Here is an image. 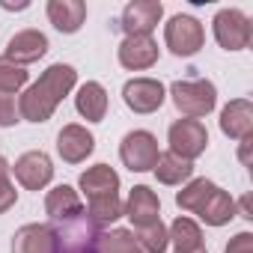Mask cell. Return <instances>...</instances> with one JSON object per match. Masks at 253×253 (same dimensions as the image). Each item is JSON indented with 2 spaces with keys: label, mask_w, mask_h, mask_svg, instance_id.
Returning <instances> with one entry per match:
<instances>
[{
  "label": "cell",
  "mask_w": 253,
  "mask_h": 253,
  "mask_svg": "<svg viewBox=\"0 0 253 253\" xmlns=\"http://www.w3.org/2000/svg\"><path fill=\"white\" fill-rule=\"evenodd\" d=\"M78 84V72L66 63H54L42 72V78L18 98V110L21 119L27 122H48L54 116V110L60 107V101L75 89Z\"/></svg>",
  "instance_id": "6da1fadb"
},
{
  "label": "cell",
  "mask_w": 253,
  "mask_h": 253,
  "mask_svg": "<svg viewBox=\"0 0 253 253\" xmlns=\"http://www.w3.org/2000/svg\"><path fill=\"white\" fill-rule=\"evenodd\" d=\"M170 95H173V104L176 110L185 116V119H200V116H209L217 104V89L211 81L206 78H185V81H173L170 84Z\"/></svg>",
  "instance_id": "7a4b0ae2"
},
{
  "label": "cell",
  "mask_w": 253,
  "mask_h": 253,
  "mask_svg": "<svg viewBox=\"0 0 253 253\" xmlns=\"http://www.w3.org/2000/svg\"><path fill=\"white\" fill-rule=\"evenodd\" d=\"M161 15H164V6L158 0H131V3L122 9L119 18L110 21V27L122 30L125 36H152Z\"/></svg>",
  "instance_id": "3957f363"
},
{
  "label": "cell",
  "mask_w": 253,
  "mask_h": 253,
  "mask_svg": "<svg viewBox=\"0 0 253 253\" xmlns=\"http://www.w3.org/2000/svg\"><path fill=\"white\" fill-rule=\"evenodd\" d=\"M164 42L176 57H194L206 45V30L194 15H173L164 24Z\"/></svg>",
  "instance_id": "277c9868"
},
{
  "label": "cell",
  "mask_w": 253,
  "mask_h": 253,
  "mask_svg": "<svg viewBox=\"0 0 253 253\" xmlns=\"http://www.w3.org/2000/svg\"><path fill=\"white\" fill-rule=\"evenodd\" d=\"M211 30L223 51H244L253 39V24L241 9H220L211 21Z\"/></svg>",
  "instance_id": "5b68a950"
},
{
  "label": "cell",
  "mask_w": 253,
  "mask_h": 253,
  "mask_svg": "<svg viewBox=\"0 0 253 253\" xmlns=\"http://www.w3.org/2000/svg\"><path fill=\"white\" fill-rule=\"evenodd\" d=\"M158 140H155V134L152 131H143V128H137V131H128L122 137V143H119V158H122V164L128 167L131 173H146V170H152L155 167V161H158Z\"/></svg>",
  "instance_id": "8992f818"
},
{
  "label": "cell",
  "mask_w": 253,
  "mask_h": 253,
  "mask_svg": "<svg viewBox=\"0 0 253 253\" xmlns=\"http://www.w3.org/2000/svg\"><path fill=\"white\" fill-rule=\"evenodd\" d=\"M170 152L185 158V161H194L206 152L209 146V131H206V125L200 119H176L170 125Z\"/></svg>",
  "instance_id": "52a82bcc"
},
{
  "label": "cell",
  "mask_w": 253,
  "mask_h": 253,
  "mask_svg": "<svg viewBox=\"0 0 253 253\" xmlns=\"http://www.w3.org/2000/svg\"><path fill=\"white\" fill-rule=\"evenodd\" d=\"M54 232H57V253H98L95 238L101 229L86 214L66 220V223H57Z\"/></svg>",
  "instance_id": "ba28073f"
},
{
  "label": "cell",
  "mask_w": 253,
  "mask_h": 253,
  "mask_svg": "<svg viewBox=\"0 0 253 253\" xmlns=\"http://www.w3.org/2000/svg\"><path fill=\"white\" fill-rule=\"evenodd\" d=\"M164 95H167V89L155 78H131L122 86V101L134 113H155L164 104Z\"/></svg>",
  "instance_id": "9c48e42d"
},
{
  "label": "cell",
  "mask_w": 253,
  "mask_h": 253,
  "mask_svg": "<svg viewBox=\"0 0 253 253\" xmlns=\"http://www.w3.org/2000/svg\"><path fill=\"white\" fill-rule=\"evenodd\" d=\"M15 179L27 188V191H42L51 179H54V164L51 158L42 152V149H33V152H24L18 161H15Z\"/></svg>",
  "instance_id": "30bf717a"
},
{
  "label": "cell",
  "mask_w": 253,
  "mask_h": 253,
  "mask_svg": "<svg viewBox=\"0 0 253 253\" xmlns=\"http://www.w3.org/2000/svg\"><path fill=\"white\" fill-rule=\"evenodd\" d=\"M95 149V137L84 128V125L72 122V125H63V131L57 134V152L66 164H81L92 155Z\"/></svg>",
  "instance_id": "8fae6325"
},
{
  "label": "cell",
  "mask_w": 253,
  "mask_h": 253,
  "mask_svg": "<svg viewBox=\"0 0 253 253\" xmlns=\"http://www.w3.org/2000/svg\"><path fill=\"white\" fill-rule=\"evenodd\" d=\"M48 54V36L42 30H21L6 42V60H12L15 66H30L36 60H42Z\"/></svg>",
  "instance_id": "7c38bea8"
},
{
  "label": "cell",
  "mask_w": 253,
  "mask_h": 253,
  "mask_svg": "<svg viewBox=\"0 0 253 253\" xmlns=\"http://www.w3.org/2000/svg\"><path fill=\"white\" fill-rule=\"evenodd\" d=\"M122 206H125V217L134 223V229L161 220V200H158V194H155L152 188H146V185L131 188L128 200H125Z\"/></svg>",
  "instance_id": "4fadbf2b"
},
{
  "label": "cell",
  "mask_w": 253,
  "mask_h": 253,
  "mask_svg": "<svg viewBox=\"0 0 253 253\" xmlns=\"http://www.w3.org/2000/svg\"><path fill=\"white\" fill-rule=\"evenodd\" d=\"M119 63L131 72L152 69L158 63V42L152 36H125L119 45Z\"/></svg>",
  "instance_id": "5bb4252c"
},
{
  "label": "cell",
  "mask_w": 253,
  "mask_h": 253,
  "mask_svg": "<svg viewBox=\"0 0 253 253\" xmlns=\"http://www.w3.org/2000/svg\"><path fill=\"white\" fill-rule=\"evenodd\" d=\"M12 253H57V232L51 223H27L12 235Z\"/></svg>",
  "instance_id": "9a60e30c"
},
{
  "label": "cell",
  "mask_w": 253,
  "mask_h": 253,
  "mask_svg": "<svg viewBox=\"0 0 253 253\" xmlns=\"http://www.w3.org/2000/svg\"><path fill=\"white\" fill-rule=\"evenodd\" d=\"M220 131L232 140H244L253 134V104L247 98H232L220 110Z\"/></svg>",
  "instance_id": "2e32d148"
},
{
  "label": "cell",
  "mask_w": 253,
  "mask_h": 253,
  "mask_svg": "<svg viewBox=\"0 0 253 253\" xmlns=\"http://www.w3.org/2000/svg\"><path fill=\"white\" fill-rule=\"evenodd\" d=\"M45 211L54 223H66V220H75L84 214V203L72 185H57L45 197Z\"/></svg>",
  "instance_id": "e0dca14e"
},
{
  "label": "cell",
  "mask_w": 253,
  "mask_h": 253,
  "mask_svg": "<svg viewBox=\"0 0 253 253\" xmlns=\"http://www.w3.org/2000/svg\"><path fill=\"white\" fill-rule=\"evenodd\" d=\"M78 188L86 194V200H95V197H113L119 191V173L107 164H95L89 170L81 173L78 179Z\"/></svg>",
  "instance_id": "ac0fdd59"
},
{
  "label": "cell",
  "mask_w": 253,
  "mask_h": 253,
  "mask_svg": "<svg viewBox=\"0 0 253 253\" xmlns=\"http://www.w3.org/2000/svg\"><path fill=\"white\" fill-rule=\"evenodd\" d=\"M48 18L60 33H78L86 21V3L84 0H48Z\"/></svg>",
  "instance_id": "d6986e66"
},
{
  "label": "cell",
  "mask_w": 253,
  "mask_h": 253,
  "mask_svg": "<svg viewBox=\"0 0 253 253\" xmlns=\"http://www.w3.org/2000/svg\"><path fill=\"white\" fill-rule=\"evenodd\" d=\"M75 107L78 113L86 119V122H101L104 113H107V92L98 81H86L78 86V95H75Z\"/></svg>",
  "instance_id": "ffe728a7"
},
{
  "label": "cell",
  "mask_w": 253,
  "mask_h": 253,
  "mask_svg": "<svg viewBox=\"0 0 253 253\" xmlns=\"http://www.w3.org/2000/svg\"><path fill=\"white\" fill-rule=\"evenodd\" d=\"M152 170H155V179L161 185H182L194 176V161H185L173 152H161Z\"/></svg>",
  "instance_id": "44dd1931"
},
{
  "label": "cell",
  "mask_w": 253,
  "mask_h": 253,
  "mask_svg": "<svg viewBox=\"0 0 253 253\" xmlns=\"http://www.w3.org/2000/svg\"><path fill=\"white\" fill-rule=\"evenodd\" d=\"M197 214H200V217H203L209 226H223V223H229V220L235 217V200H232L226 191L214 188Z\"/></svg>",
  "instance_id": "7402d4cb"
},
{
  "label": "cell",
  "mask_w": 253,
  "mask_h": 253,
  "mask_svg": "<svg viewBox=\"0 0 253 253\" xmlns=\"http://www.w3.org/2000/svg\"><path fill=\"white\" fill-rule=\"evenodd\" d=\"M167 238L176 244V253H194V250L206 247V244H203V229H200V223H194L191 217H182V214L170 223Z\"/></svg>",
  "instance_id": "603a6c76"
},
{
  "label": "cell",
  "mask_w": 253,
  "mask_h": 253,
  "mask_svg": "<svg viewBox=\"0 0 253 253\" xmlns=\"http://www.w3.org/2000/svg\"><path fill=\"white\" fill-rule=\"evenodd\" d=\"M84 214L101 229V226H110L113 220H119L125 214V206H122L119 194H113V197H95V200H86V211Z\"/></svg>",
  "instance_id": "cb8c5ba5"
},
{
  "label": "cell",
  "mask_w": 253,
  "mask_h": 253,
  "mask_svg": "<svg viewBox=\"0 0 253 253\" xmlns=\"http://www.w3.org/2000/svg\"><path fill=\"white\" fill-rule=\"evenodd\" d=\"M214 188H217V185L209 182V179H191V182L176 194V206H179L182 211H200L203 203L209 200V194H211Z\"/></svg>",
  "instance_id": "d4e9b609"
},
{
  "label": "cell",
  "mask_w": 253,
  "mask_h": 253,
  "mask_svg": "<svg viewBox=\"0 0 253 253\" xmlns=\"http://www.w3.org/2000/svg\"><path fill=\"white\" fill-rule=\"evenodd\" d=\"M134 241L143 253H164L170 247V238H167V226L161 220L155 223H146V226H137L134 229Z\"/></svg>",
  "instance_id": "484cf974"
},
{
  "label": "cell",
  "mask_w": 253,
  "mask_h": 253,
  "mask_svg": "<svg viewBox=\"0 0 253 253\" xmlns=\"http://www.w3.org/2000/svg\"><path fill=\"white\" fill-rule=\"evenodd\" d=\"M95 250L98 253H137L140 247L134 241V232H128V229H110V232H98Z\"/></svg>",
  "instance_id": "4316f807"
},
{
  "label": "cell",
  "mask_w": 253,
  "mask_h": 253,
  "mask_svg": "<svg viewBox=\"0 0 253 253\" xmlns=\"http://www.w3.org/2000/svg\"><path fill=\"white\" fill-rule=\"evenodd\" d=\"M27 69L24 66H15L12 60H6V57H0V92H18L24 84H27Z\"/></svg>",
  "instance_id": "83f0119b"
},
{
  "label": "cell",
  "mask_w": 253,
  "mask_h": 253,
  "mask_svg": "<svg viewBox=\"0 0 253 253\" xmlns=\"http://www.w3.org/2000/svg\"><path fill=\"white\" fill-rule=\"evenodd\" d=\"M9 161L0 155V214H6L12 206H15V200H18V191H15V185H12V179H9Z\"/></svg>",
  "instance_id": "f1b7e54d"
},
{
  "label": "cell",
  "mask_w": 253,
  "mask_h": 253,
  "mask_svg": "<svg viewBox=\"0 0 253 253\" xmlns=\"http://www.w3.org/2000/svg\"><path fill=\"white\" fill-rule=\"evenodd\" d=\"M15 122H21L18 98L12 92H0V128H12Z\"/></svg>",
  "instance_id": "f546056e"
},
{
  "label": "cell",
  "mask_w": 253,
  "mask_h": 253,
  "mask_svg": "<svg viewBox=\"0 0 253 253\" xmlns=\"http://www.w3.org/2000/svg\"><path fill=\"white\" fill-rule=\"evenodd\" d=\"M223 253H253V232H238L229 238Z\"/></svg>",
  "instance_id": "4dcf8cb0"
},
{
  "label": "cell",
  "mask_w": 253,
  "mask_h": 253,
  "mask_svg": "<svg viewBox=\"0 0 253 253\" xmlns=\"http://www.w3.org/2000/svg\"><path fill=\"white\" fill-rule=\"evenodd\" d=\"M235 214H241V217H247V220L253 217V214H250V200H247V197H244V200L238 203V209H235Z\"/></svg>",
  "instance_id": "1f68e13d"
},
{
  "label": "cell",
  "mask_w": 253,
  "mask_h": 253,
  "mask_svg": "<svg viewBox=\"0 0 253 253\" xmlns=\"http://www.w3.org/2000/svg\"><path fill=\"white\" fill-rule=\"evenodd\" d=\"M194 253H206V247H200V250H194Z\"/></svg>",
  "instance_id": "d6a6232c"
},
{
  "label": "cell",
  "mask_w": 253,
  "mask_h": 253,
  "mask_svg": "<svg viewBox=\"0 0 253 253\" xmlns=\"http://www.w3.org/2000/svg\"><path fill=\"white\" fill-rule=\"evenodd\" d=\"M137 253H143V250H137Z\"/></svg>",
  "instance_id": "836d02e7"
}]
</instances>
